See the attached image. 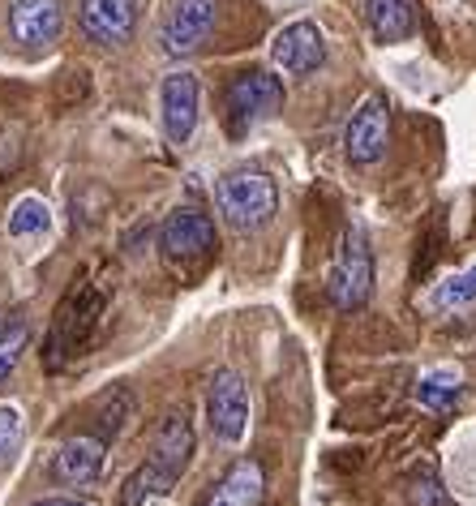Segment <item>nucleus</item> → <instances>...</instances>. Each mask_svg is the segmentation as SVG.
I'll return each mask as SVG.
<instances>
[{
    "label": "nucleus",
    "instance_id": "1",
    "mask_svg": "<svg viewBox=\"0 0 476 506\" xmlns=\"http://www.w3.org/2000/svg\"><path fill=\"white\" fill-rule=\"evenodd\" d=\"M215 206L224 215V224H232L237 232H262L280 211V189L267 172L240 168L215 184Z\"/></svg>",
    "mask_w": 476,
    "mask_h": 506
},
{
    "label": "nucleus",
    "instance_id": "2",
    "mask_svg": "<svg viewBox=\"0 0 476 506\" xmlns=\"http://www.w3.org/2000/svg\"><path fill=\"white\" fill-rule=\"evenodd\" d=\"M326 292L335 300V310L344 313L361 310L374 292V249H369V237H365L361 224H352L339 240V253L331 262V275H326Z\"/></svg>",
    "mask_w": 476,
    "mask_h": 506
},
{
    "label": "nucleus",
    "instance_id": "3",
    "mask_svg": "<svg viewBox=\"0 0 476 506\" xmlns=\"http://www.w3.org/2000/svg\"><path fill=\"white\" fill-rule=\"evenodd\" d=\"M283 108V82L275 73H240L224 95V116L232 138H245L258 121H267Z\"/></svg>",
    "mask_w": 476,
    "mask_h": 506
},
{
    "label": "nucleus",
    "instance_id": "4",
    "mask_svg": "<svg viewBox=\"0 0 476 506\" xmlns=\"http://www.w3.org/2000/svg\"><path fill=\"white\" fill-rule=\"evenodd\" d=\"M206 416L219 442L240 447L249 434V386L237 369H215L206 386Z\"/></svg>",
    "mask_w": 476,
    "mask_h": 506
},
{
    "label": "nucleus",
    "instance_id": "5",
    "mask_svg": "<svg viewBox=\"0 0 476 506\" xmlns=\"http://www.w3.org/2000/svg\"><path fill=\"white\" fill-rule=\"evenodd\" d=\"M386 142H391V103H386V95H365L356 112L348 116L344 151L356 168H369L386 155Z\"/></svg>",
    "mask_w": 476,
    "mask_h": 506
},
{
    "label": "nucleus",
    "instance_id": "6",
    "mask_svg": "<svg viewBox=\"0 0 476 506\" xmlns=\"http://www.w3.org/2000/svg\"><path fill=\"white\" fill-rule=\"evenodd\" d=\"M326 60V35L313 22H288V26L270 39V65L283 78H309Z\"/></svg>",
    "mask_w": 476,
    "mask_h": 506
},
{
    "label": "nucleus",
    "instance_id": "7",
    "mask_svg": "<svg viewBox=\"0 0 476 506\" xmlns=\"http://www.w3.org/2000/svg\"><path fill=\"white\" fill-rule=\"evenodd\" d=\"M215 14H219V0H176L164 30H159L164 52H168V57H189V52H197V47L206 43V35L215 30Z\"/></svg>",
    "mask_w": 476,
    "mask_h": 506
},
{
    "label": "nucleus",
    "instance_id": "8",
    "mask_svg": "<svg viewBox=\"0 0 476 506\" xmlns=\"http://www.w3.org/2000/svg\"><path fill=\"white\" fill-rule=\"evenodd\" d=\"M197 78L189 69H172L164 82H159V116H164V133L168 142L185 146V142L194 138L197 129Z\"/></svg>",
    "mask_w": 476,
    "mask_h": 506
},
{
    "label": "nucleus",
    "instance_id": "9",
    "mask_svg": "<svg viewBox=\"0 0 476 506\" xmlns=\"http://www.w3.org/2000/svg\"><path fill=\"white\" fill-rule=\"evenodd\" d=\"M159 249L168 253L172 262H194L202 253L215 249V224L210 215H202L197 206H176L159 227Z\"/></svg>",
    "mask_w": 476,
    "mask_h": 506
},
{
    "label": "nucleus",
    "instance_id": "10",
    "mask_svg": "<svg viewBox=\"0 0 476 506\" xmlns=\"http://www.w3.org/2000/svg\"><path fill=\"white\" fill-rule=\"evenodd\" d=\"M65 9L60 0H9V35L22 47H48L60 39Z\"/></svg>",
    "mask_w": 476,
    "mask_h": 506
},
{
    "label": "nucleus",
    "instance_id": "11",
    "mask_svg": "<svg viewBox=\"0 0 476 506\" xmlns=\"http://www.w3.org/2000/svg\"><path fill=\"white\" fill-rule=\"evenodd\" d=\"M138 26V0H82V30L103 47L129 43Z\"/></svg>",
    "mask_w": 476,
    "mask_h": 506
},
{
    "label": "nucleus",
    "instance_id": "12",
    "mask_svg": "<svg viewBox=\"0 0 476 506\" xmlns=\"http://www.w3.org/2000/svg\"><path fill=\"white\" fill-rule=\"evenodd\" d=\"M267 493V472L258 459H237L224 472V480L202 498V506H258Z\"/></svg>",
    "mask_w": 476,
    "mask_h": 506
},
{
    "label": "nucleus",
    "instance_id": "13",
    "mask_svg": "<svg viewBox=\"0 0 476 506\" xmlns=\"http://www.w3.org/2000/svg\"><path fill=\"white\" fill-rule=\"evenodd\" d=\"M189 455H194V429H189V421L185 416H164V425H159V434H154V450L151 459L164 472H172V477H181L185 468H189Z\"/></svg>",
    "mask_w": 476,
    "mask_h": 506
},
{
    "label": "nucleus",
    "instance_id": "14",
    "mask_svg": "<svg viewBox=\"0 0 476 506\" xmlns=\"http://www.w3.org/2000/svg\"><path fill=\"white\" fill-rule=\"evenodd\" d=\"M103 472V442L99 437H69L57 450V477L65 485H90Z\"/></svg>",
    "mask_w": 476,
    "mask_h": 506
},
{
    "label": "nucleus",
    "instance_id": "15",
    "mask_svg": "<svg viewBox=\"0 0 476 506\" xmlns=\"http://www.w3.org/2000/svg\"><path fill=\"white\" fill-rule=\"evenodd\" d=\"M365 22L378 43H399L417 30V9L412 0H365Z\"/></svg>",
    "mask_w": 476,
    "mask_h": 506
},
{
    "label": "nucleus",
    "instance_id": "16",
    "mask_svg": "<svg viewBox=\"0 0 476 506\" xmlns=\"http://www.w3.org/2000/svg\"><path fill=\"white\" fill-rule=\"evenodd\" d=\"M463 395V369L460 365H434L417 382V404L429 412H450Z\"/></svg>",
    "mask_w": 476,
    "mask_h": 506
},
{
    "label": "nucleus",
    "instance_id": "17",
    "mask_svg": "<svg viewBox=\"0 0 476 506\" xmlns=\"http://www.w3.org/2000/svg\"><path fill=\"white\" fill-rule=\"evenodd\" d=\"M425 305L434 313H455V310H468V305H476V262L472 267L455 270V275H447L442 283H434V292L425 296Z\"/></svg>",
    "mask_w": 476,
    "mask_h": 506
},
{
    "label": "nucleus",
    "instance_id": "18",
    "mask_svg": "<svg viewBox=\"0 0 476 506\" xmlns=\"http://www.w3.org/2000/svg\"><path fill=\"white\" fill-rule=\"evenodd\" d=\"M172 485H176V477L164 472L154 459H146V464L121 485V506H146V502H154V498H164Z\"/></svg>",
    "mask_w": 476,
    "mask_h": 506
},
{
    "label": "nucleus",
    "instance_id": "19",
    "mask_svg": "<svg viewBox=\"0 0 476 506\" xmlns=\"http://www.w3.org/2000/svg\"><path fill=\"white\" fill-rule=\"evenodd\" d=\"M52 227V211L43 197H17L14 211H9V237L17 240H30V237H43Z\"/></svg>",
    "mask_w": 476,
    "mask_h": 506
},
{
    "label": "nucleus",
    "instance_id": "20",
    "mask_svg": "<svg viewBox=\"0 0 476 506\" xmlns=\"http://www.w3.org/2000/svg\"><path fill=\"white\" fill-rule=\"evenodd\" d=\"M26 425H22V408L17 404H0V464H9L17 450H22Z\"/></svg>",
    "mask_w": 476,
    "mask_h": 506
},
{
    "label": "nucleus",
    "instance_id": "21",
    "mask_svg": "<svg viewBox=\"0 0 476 506\" xmlns=\"http://www.w3.org/2000/svg\"><path fill=\"white\" fill-rule=\"evenodd\" d=\"M26 343H30L26 322H14L9 331H0V382H5V378H9V374L17 369V361H22Z\"/></svg>",
    "mask_w": 476,
    "mask_h": 506
},
{
    "label": "nucleus",
    "instance_id": "22",
    "mask_svg": "<svg viewBox=\"0 0 476 506\" xmlns=\"http://www.w3.org/2000/svg\"><path fill=\"white\" fill-rule=\"evenodd\" d=\"M35 506H90V502H78V498H43Z\"/></svg>",
    "mask_w": 476,
    "mask_h": 506
}]
</instances>
